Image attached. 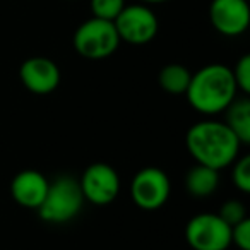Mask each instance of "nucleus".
Returning <instances> with one entry per match:
<instances>
[{
    "instance_id": "nucleus-1",
    "label": "nucleus",
    "mask_w": 250,
    "mask_h": 250,
    "mask_svg": "<svg viewBox=\"0 0 250 250\" xmlns=\"http://www.w3.org/2000/svg\"><path fill=\"white\" fill-rule=\"evenodd\" d=\"M185 144L195 163L214 170L231 167L240 153V141L225 122L201 120L187 130Z\"/></svg>"
},
{
    "instance_id": "nucleus-2",
    "label": "nucleus",
    "mask_w": 250,
    "mask_h": 250,
    "mask_svg": "<svg viewBox=\"0 0 250 250\" xmlns=\"http://www.w3.org/2000/svg\"><path fill=\"white\" fill-rule=\"evenodd\" d=\"M236 91L231 69L223 63H211L192 74L185 96L199 113L216 115L226 110L236 98Z\"/></svg>"
},
{
    "instance_id": "nucleus-3",
    "label": "nucleus",
    "mask_w": 250,
    "mask_h": 250,
    "mask_svg": "<svg viewBox=\"0 0 250 250\" xmlns=\"http://www.w3.org/2000/svg\"><path fill=\"white\" fill-rule=\"evenodd\" d=\"M83 204L84 195L79 180L69 175H62L48 184L45 199L36 211L43 221L62 225L76 218L83 209Z\"/></svg>"
},
{
    "instance_id": "nucleus-4",
    "label": "nucleus",
    "mask_w": 250,
    "mask_h": 250,
    "mask_svg": "<svg viewBox=\"0 0 250 250\" xmlns=\"http://www.w3.org/2000/svg\"><path fill=\"white\" fill-rule=\"evenodd\" d=\"M120 45V38L113 21L93 18L83 22L74 35V48L81 57L101 60L113 55Z\"/></svg>"
},
{
    "instance_id": "nucleus-5",
    "label": "nucleus",
    "mask_w": 250,
    "mask_h": 250,
    "mask_svg": "<svg viewBox=\"0 0 250 250\" xmlns=\"http://www.w3.org/2000/svg\"><path fill=\"white\" fill-rule=\"evenodd\" d=\"M185 238L194 250H226L231 245V226L218 212H202L187 223Z\"/></svg>"
},
{
    "instance_id": "nucleus-6",
    "label": "nucleus",
    "mask_w": 250,
    "mask_h": 250,
    "mask_svg": "<svg viewBox=\"0 0 250 250\" xmlns=\"http://www.w3.org/2000/svg\"><path fill=\"white\" fill-rule=\"evenodd\" d=\"M171 182L168 175L158 167H146L134 175L130 182V195L137 208L144 211H156L170 199Z\"/></svg>"
},
{
    "instance_id": "nucleus-7",
    "label": "nucleus",
    "mask_w": 250,
    "mask_h": 250,
    "mask_svg": "<svg viewBox=\"0 0 250 250\" xmlns=\"http://www.w3.org/2000/svg\"><path fill=\"white\" fill-rule=\"evenodd\" d=\"M120 42L146 45L158 33V18L146 5H125L113 21Z\"/></svg>"
},
{
    "instance_id": "nucleus-8",
    "label": "nucleus",
    "mask_w": 250,
    "mask_h": 250,
    "mask_svg": "<svg viewBox=\"0 0 250 250\" xmlns=\"http://www.w3.org/2000/svg\"><path fill=\"white\" fill-rule=\"evenodd\" d=\"M84 201L94 206L111 204L120 192V177L106 163H93L84 170L79 180Z\"/></svg>"
},
{
    "instance_id": "nucleus-9",
    "label": "nucleus",
    "mask_w": 250,
    "mask_h": 250,
    "mask_svg": "<svg viewBox=\"0 0 250 250\" xmlns=\"http://www.w3.org/2000/svg\"><path fill=\"white\" fill-rule=\"evenodd\" d=\"M209 19L218 33L225 36H238L250 24L249 0H212Z\"/></svg>"
},
{
    "instance_id": "nucleus-10",
    "label": "nucleus",
    "mask_w": 250,
    "mask_h": 250,
    "mask_svg": "<svg viewBox=\"0 0 250 250\" xmlns=\"http://www.w3.org/2000/svg\"><path fill=\"white\" fill-rule=\"evenodd\" d=\"M21 83L33 94H50L60 84V69L46 57H31L19 69Z\"/></svg>"
},
{
    "instance_id": "nucleus-11",
    "label": "nucleus",
    "mask_w": 250,
    "mask_h": 250,
    "mask_svg": "<svg viewBox=\"0 0 250 250\" xmlns=\"http://www.w3.org/2000/svg\"><path fill=\"white\" fill-rule=\"evenodd\" d=\"M48 178L38 170H22L12 178L11 195L26 209H38L48 190Z\"/></svg>"
},
{
    "instance_id": "nucleus-12",
    "label": "nucleus",
    "mask_w": 250,
    "mask_h": 250,
    "mask_svg": "<svg viewBox=\"0 0 250 250\" xmlns=\"http://www.w3.org/2000/svg\"><path fill=\"white\" fill-rule=\"evenodd\" d=\"M225 124L236 136L240 144H250V100L236 96L225 110Z\"/></svg>"
},
{
    "instance_id": "nucleus-13",
    "label": "nucleus",
    "mask_w": 250,
    "mask_h": 250,
    "mask_svg": "<svg viewBox=\"0 0 250 250\" xmlns=\"http://www.w3.org/2000/svg\"><path fill=\"white\" fill-rule=\"evenodd\" d=\"M219 185V171L206 165L195 163L185 177V188L192 197H209Z\"/></svg>"
},
{
    "instance_id": "nucleus-14",
    "label": "nucleus",
    "mask_w": 250,
    "mask_h": 250,
    "mask_svg": "<svg viewBox=\"0 0 250 250\" xmlns=\"http://www.w3.org/2000/svg\"><path fill=\"white\" fill-rule=\"evenodd\" d=\"M192 79V72L180 63H168L160 72V86L168 94H185Z\"/></svg>"
},
{
    "instance_id": "nucleus-15",
    "label": "nucleus",
    "mask_w": 250,
    "mask_h": 250,
    "mask_svg": "<svg viewBox=\"0 0 250 250\" xmlns=\"http://www.w3.org/2000/svg\"><path fill=\"white\" fill-rule=\"evenodd\" d=\"M231 180L233 185L243 194L250 192V156L245 154L242 158H236L231 163Z\"/></svg>"
},
{
    "instance_id": "nucleus-16",
    "label": "nucleus",
    "mask_w": 250,
    "mask_h": 250,
    "mask_svg": "<svg viewBox=\"0 0 250 250\" xmlns=\"http://www.w3.org/2000/svg\"><path fill=\"white\" fill-rule=\"evenodd\" d=\"M124 7V0H91L93 18L104 19V21H115V18L120 14Z\"/></svg>"
},
{
    "instance_id": "nucleus-17",
    "label": "nucleus",
    "mask_w": 250,
    "mask_h": 250,
    "mask_svg": "<svg viewBox=\"0 0 250 250\" xmlns=\"http://www.w3.org/2000/svg\"><path fill=\"white\" fill-rule=\"evenodd\" d=\"M218 216L229 226H235L236 223L243 221L247 218V209L242 201L236 199H229V201L223 202L221 208L218 211Z\"/></svg>"
},
{
    "instance_id": "nucleus-18",
    "label": "nucleus",
    "mask_w": 250,
    "mask_h": 250,
    "mask_svg": "<svg viewBox=\"0 0 250 250\" xmlns=\"http://www.w3.org/2000/svg\"><path fill=\"white\" fill-rule=\"evenodd\" d=\"M233 72V79H235L236 89L242 93H250V55H243L242 59L236 62Z\"/></svg>"
},
{
    "instance_id": "nucleus-19",
    "label": "nucleus",
    "mask_w": 250,
    "mask_h": 250,
    "mask_svg": "<svg viewBox=\"0 0 250 250\" xmlns=\"http://www.w3.org/2000/svg\"><path fill=\"white\" fill-rule=\"evenodd\" d=\"M231 243L240 250H250V219L245 218L243 221L231 226Z\"/></svg>"
},
{
    "instance_id": "nucleus-20",
    "label": "nucleus",
    "mask_w": 250,
    "mask_h": 250,
    "mask_svg": "<svg viewBox=\"0 0 250 250\" xmlns=\"http://www.w3.org/2000/svg\"><path fill=\"white\" fill-rule=\"evenodd\" d=\"M143 2H147V4H163V2H168V0H143Z\"/></svg>"
}]
</instances>
